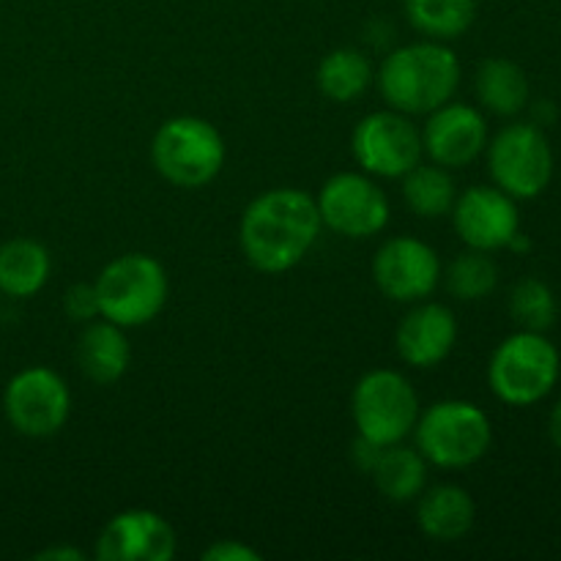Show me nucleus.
<instances>
[{
    "label": "nucleus",
    "instance_id": "nucleus-1",
    "mask_svg": "<svg viewBox=\"0 0 561 561\" xmlns=\"http://www.w3.org/2000/svg\"><path fill=\"white\" fill-rule=\"evenodd\" d=\"M321 228L316 197L294 186L266 190L241 214V252L257 272H290L316 247Z\"/></svg>",
    "mask_w": 561,
    "mask_h": 561
},
{
    "label": "nucleus",
    "instance_id": "nucleus-2",
    "mask_svg": "<svg viewBox=\"0 0 561 561\" xmlns=\"http://www.w3.org/2000/svg\"><path fill=\"white\" fill-rule=\"evenodd\" d=\"M376 82L392 110L427 115L455 96L460 85V60L447 42L425 38L392 49L378 66Z\"/></svg>",
    "mask_w": 561,
    "mask_h": 561
},
{
    "label": "nucleus",
    "instance_id": "nucleus-3",
    "mask_svg": "<svg viewBox=\"0 0 561 561\" xmlns=\"http://www.w3.org/2000/svg\"><path fill=\"white\" fill-rule=\"evenodd\" d=\"M102 318L124 329L151 323L164 310L170 279L162 263L146 252H126L113 257L96 277Z\"/></svg>",
    "mask_w": 561,
    "mask_h": 561
},
{
    "label": "nucleus",
    "instance_id": "nucleus-4",
    "mask_svg": "<svg viewBox=\"0 0 561 561\" xmlns=\"http://www.w3.org/2000/svg\"><path fill=\"white\" fill-rule=\"evenodd\" d=\"M151 162L168 184L201 190L225 168V140L217 126L197 115H175L157 129Z\"/></svg>",
    "mask_w": 561,
    "mask_h": 561
},
{
    "label": "nucleus",
    "instance_id": "nucleus-5",
    "mask_svg": "<svg viewBox=\"0 0 561 561\" xmlns=\"http://www.w3.org/2000/svg\"><path fill=\"white\" fill-rule=\"evenodd\" d=\"M561 373L557 345L542 332L518 329L499 343L488 362L491 392L507 405H535L553 392Z\"/></svg>",
    "mask_w": 561,
    "mask_h": 561
},
{
    "label": "nucleus",
    "instance_id": "nucleus-6",
    "mask_svg": "<svg viewBox=\"0 0 561 561\" xmlns=\"http://www.w3.org/2000/svg\"><path fill=\"white\" fill-rule=\"evenodd\" d=\"M414 438L427 463L438 469H466L488 455L493 425L485 411L469 400H438L420 411Z\"/></svg>",
    "mask_w": 561,
    "mask_h": 561
},
{
    "label": "nucleus",
    "instance_id": "nucleus-7",
    "mask_svg": "<svg viewBox=\"0 0 561 561\" xmlns=\"http://www.w3.org/2000/svg\"><path fill=\"white\" fill-rule=\"evenodd\" d=\"M351 414L362 438L378 447H389L405 442L414 433L420 420V398L403 373L378 367L356 381Z\"/></svg>",
    "mask_w": 561,
    "mask_h": 561
},
{
    "label": "nucleus",
    "instance_id": "nucleus-8",
    "mask_svg": "<svg viewBox=\"0 0 561 561\" xmlns=\"http://www.w3.org/2000/svg\"><path fill=\"white\" fill-rule=\"evenodd\" d=\"M488 170L493 186L515 201H531L548 190L553 179V151L537 124H510L488 140Z\"/></svg>",
    "mask_w": 561,
    "mask_h": 561
},
{
    "label": "nucleus",
    "instance_id": "nucleus-9",
    "mask_svg": "<svg viewBox=\"0 0 561 561\" xmlns=\"http://www.w3.org/2000/svg\"><path fill=\"white\" fill-rule=\"evenodd\" d=\"M3 411L9 425L20 436H55V433L64 431L71 414L69 383L53 367H25L5 383Z\"/></svg>",
    "mask_w": 561,
    "mask_h": 561
},
{
    "label": "nucleus",
    "instance_id": "nucleus-10",
    "mask_svg": "<svg viewBox=\"0 0 561 561\" xmlns=\"http://www.w3.org/2000/svg\"><path fill=\"white\" fill-rule=\"evenodd\" d=\"M323 228L345 239H370L389 225V197L367 173H337L316 195Z\"/></svg>",
    "mask_w": 561,
    "mask_h": 561
},
{
    "label": "nucleus",
    "instance_id": "nucleus-11",
    "mask_svg": "<svg viewBox=\"0 0 561 561\" xmlns=\"http://www.w3.org/2000/svg\"><path fill=\"white\" fill-rule=\"evenodd\" d=\"M351 151L367 175L403 179L422 162V135L411 118L398 110H378L354 126Z\"/></svg>",
    "mask_w": 561,
    "mask_h": 561
},
{
    "label": "nucleus",
    "instance_id": "nucleus-12",
    "mask_svg": "<svg viewBox=\"0 0 561 561\" xmlns=\"http://www.w3.org/2000/svg\"><path fill=\"white\" fill-rule=\"evenodd\" d=\"M373 279L387 299L416 305L442 283V257L427 241L394 236L378 247L373 257Z\"/></svg>",
    "mask_w": 561,
    "mask_h": 561
},
{
    "label": "nucleus",
    "instance_id": "nucleus-13",
    "mask_svg": "<svg viewBox=\"0 0 561 561\" xmlns=\"http://www.w3.org/2000/svg\"><path fill=\"white\" fill-rule=\"evenodd\" d=\"M453 222L460 241L471 250H507L520 230L518 201L499 186H469L455 197Z\"/></svg>",
    "mask_w": 561,
    "mask_h": 561
},
{
    "label": "nucleus",
    "instance_id": "nucleus-14",
    "mask_svg": "<svg viewBox=\"0 0 561 561\" xmlns=\"http://www.w3.org/2000/svg\"><path fill=\"white\" fill-rule=\"evenodd\" d=\"M179 551V537L170 520L153 510H124L99 531V561H170Z\"/></svg>",
    "mask_w": 561,
    "mask_h": 561
},
{
    "label": "nucleus",
    "instance_id": "nucleus-15",
    "mask_svg": "<svg viewBox=\"0 0 561 561\" xmlns=\"http://www.w3.org/2000/svg\"><path fill=\"white\" fill-rule=\"evenodd\" d=\"M420 135L422 153H427L431 162L447 170H458L477 162V157L488 148L485 115L471 104L453 102V99L427 113Z\"/></svg>",
    "mask_w": 561,
    "mask_h": 561
},
{
    "label": "nucleus",
    "instance_id": "nucleus-16",
    "mask_svg": "<svg viewBox=\"0 0 561 561\" xmlns=\"http://www.w3.org/2000/svg\"><path fill=\"white\" fill-rule=\"evenodd\" d=\"M458 343V321L453 310L436 301H416L394 332V345L405 365L431 370L453 354Z\"/></svg>",
    "mask_w": 561,
    "mask_h": 561
},
{
    "label": "nucleus",
    "instance_id": "nucleus-17",
    "mask_svg": "<svg viewBox=\"0 0 561 561\" xmlns=\"http://www.w3.org/2000/svg\"><path fill=\"white\" fill-rule=\"evenodd\" d=\"M77 365L99 387L121 381L129 370L131 345L126 340L124 327L96 318L91 323H82V332L77 337Z\"/></svg>",
    "mask_w": 561,
    "mask_h": 561
},
{
    "label": "nucleus",
    "instance_id": "nucleus-18",
    "mask_svg": "<svg viewBox=\"0 0 561 561\" xmlns=\"http://www.w3.org/2000/svg\"><path fill=\"white\" fill-rule=\"evenodd\" d=\"M477 504L460 485L425 488L416 499V524L436 542H458L474 529Z\"/></svg>",
    "mask_w": 561,
    "mask_h": 561
},
{
    "label": "nucleus",
    "instance_id": "nucleus-19",
    "mask_svg": "<svg viewBox=\"0 0 561 561\" xmlns=\"http://www.w3.org/2000/svg\"><path fill=\"white\" fill-rule=\"evenodd\" d=\"M53 274L49 250L36 239H11L0 244V294L31 299Z\"/></svg>",
    "mask_w": 561,
    "mask_h": 561
},
{
    "label": "nucleus",
    "instance_id": "nucleus-20",
    "mask_svg": "<svg viewBox=\"0 0 561 561\" xmlns=\"http://www.w3.org/2000/svg\"><path fill=\"white\" fill-rule=\"evenodd\" d=\"M427 460L416 447H405L400 444H389L381 449L376 466H373L370 477L381 496H387L394 504H409L420 499V493L427 485Z\"/></svg>",
    "mask_w": 561,
    "mask_h": 561
},
{
    "label": "nucleus",
    "instance_id": "nucleus-21",
    "mask_svg": "<svg viewBox=\"0 0 561 561\" xmlns=\"http://www.w3.org/2000/svg\"><path fill=\"white\" fill-rule=\"evenodd\" d=\"M474 91L482 107L502 118H513L529 104V77L515 60L488 58L477 71Z\"/></svg>",
    "mask_w": 561,
    "mask_h": 561
},
{
    "label": "nucleus",
    "instance_id": "nucleus-22",
    "mask_svg": "<svg viewBox=\"0 0 561 561\" xmlns=\"http://www.w3.org/2000/svg\"><path fill=\"white\" fill-rule=\"evenodd\" d=\"M318 91L337 104H351L373 85V66L362 49L337 47L318 64Z\"/></svg>",
    "mask_w": 561,
    "mask_h": 561
},
{
    "label": "nucleus",
    "instance_id": "nucleus-23",
    "mask_svg": "<svg viewBox=\"0 0 561 561\" xmlns=\"http://www.w3.org/2000/svg\"><path fill=\"white\" fill-rule=\"evenodd\" d=\"M405 20L433 42L460 38L477 20V0H403Z\"/></svg>",
    "mask_w": 561,
    "mask_h": 561
},
{
    "label": "nucleus",
    "instance_id": "nucleus-24",
    "mask_svg": "<svg viewBox=\"0 0 561 561\" xmlns=\"http://www.w3.org/2000/svg\"><path fill=\"white\" fill-rule=\"evenodd\" d=\"M455 197H458V186H455L453 173L442 164L420 162L403 175V201L416 217H447L455 206Z\"/></svg>",
    "mask_w": 561,
    "mask_h": 561
},
{
    "label": "nucleus",
    "instance_id": "nucleus-25",
    "mask_svg": "<svg viewBox=\"0 0 561 561\" xmlns=\"http://www.w3.org/2000/svg\"><path fill=\"white\" fill-rule=\"evenodd\" d=\"M442 279L449 294L460 301H482L496 290L499 285V266L491 257V252L466 250L442 268Z\"/></svg>",
    "mask_w": 561,
    "mask_h": 561
},
{
    "label": "nucleus",
    "instance_id": "nucleus-26",
    "mask_svg": "<svg viewBox=\"0 0 561 561\" xmlns=\"http://www.w3.org/2000/svg\"><path fill=\"white\" fill-rule=\"evenodd\" d=\"M510 316L520 329L548 332L557 321V296L540 277H526L510 294Z\"/></svg>",
    "mask_w": 561,
    "mask_h": 561
},
{
    "label": "nucleus",
    "instance_id": "nucleus-27",
    "mask_svg": "<svg viewBox=\"0 0 561 561\" xmlns=\"http://www.w3.org/2000/svg\"><path fill=\"white\" fill-rule=\"evenodd\" d=\"M64 312L75 323H91L102 318L99 310V294L93 283H75L64 296Z\"/></svg>",
    "mask_w": 561,
    "mask_h": 561
},
{
    "label": "nucleus",
    "instance_id": "nucleus-28",
    "mask_svg": "<svg viewBox=\"0 0 561 561\" xmlns=\"http://www.w3.org/2000/svg\"><path fill=\"white\" fill-rule=\"evenodd\" d=\"M206 561H261V551L241 540H219L203 551Z\"/></svg>",
    "mask_w": 561,
    "mask_h": 561
},
{
    "label": "nucleus",
    "instance_id": "nucleus-29",
    "mask_svg": "<svg viewBox=\"0 0 561 561\" xmlns=\"http://www.w3.org/2000/svg\"><path fill=\"white\" fill-rule=\"evenodd\" d=\"M36 559H49V561H82L85 559V553L77 551V548H47V551H38Z\"/></svg>",
    "mask_w": 561,
    "mask_h": 561
},
{
    "label": "nucleus",
    "instance_id": "nucleus-30",
    "mask_svg": "<svg viewBox=\"0 0 561 561\" xmlns=\"http://www.w3.org/2000/svg\"><path fill=\"white\" fill-rule=\"evenodd\" d=\"M548 433H551V442L561 449V400L557 405H553L551 420H548Z\"/></svg>",
    "mask_w": 561,
    "mask_h": 561
}]
</instances>
